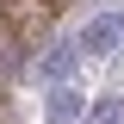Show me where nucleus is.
<instances>
[{
	"label": "nucleus",
	"mask_w": 124,
	"mask_h": 124,
	"mask_svg": "<svg viewBox=\"0 0 124 124\" xmlns=\"http://www.w3.org/2000/svg\"><path fill=\"white\" fill-rule=\"evenodd\" d=\"M75 44H81V56H112V50L124 44V13H118V6L93 13L87 25H81V37H75Z\"/></svg>",
	"instance_id": "1"
},
{
	"label": "nucleus",
	"mask_w": 124,
	"mask_h": 124,
	"mask_svg": "<svg viewBox=\"0 0 124 124\" xmlns=\"http://www.w3.org/2000/svg\"><path fill=\"white\" fill-rule=\"evenodd\" d=\"M81 118V93L62 81V87H50V99H44V124H75Z\"/></svg>",
	"instance_id": "3"
},
{
	"label": "nucleus",
	"mask_w": 124,
	"mask_h": 124,
	"mask_svg": "<svg viewBox=\"0 0 124 124\" xmlns=\"http://www.w3.org/2000/svg\"><path fill=\"white\" fill-rule=\"evenodd\" d=\"M75 56H81V44H75V37L50 44V56L37 62V81H44V87H62V81H68V68H75Z\"/></svg>",
	"instance_id": "2"
},
{
	"label": "nucleus",
	"mask_w": 124,
	"mask_h": 124,
	"mask_svg": "<svg viewBox=\"0 0 124 124\" xmlns=\"http://www.w3.org/2000/svg\"><path fill=\"white\" fill-rule=\"evenodd\" d=\"M87 124H124V99H118V93L93 99V106H87Z\"/></svg>",
	"instance_id": "4"
}]
</instances>
